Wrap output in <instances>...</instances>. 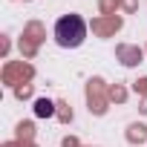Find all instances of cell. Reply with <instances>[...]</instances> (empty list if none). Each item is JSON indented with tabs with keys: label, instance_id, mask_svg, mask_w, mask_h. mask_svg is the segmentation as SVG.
I'll list each match as a JSON object with an SVG mask.
<instances>
[{
	"label": "cell",
	"instance_id": "6da1fadb",
	"mask_svg": "<svg viewBox=\"0 0 147 147\" xmlns=\"http://www.w3.org/2000/svg\"><path fill=\"white\" fill-rule=\"evenodd\" d=\"M84 38H87V23H84L81 15H63V18L55 23V40H58V46H63V49L81 46Z\"/></svg>",
	"mask_w": 147,
	"mask_h": 147
},
{
	"label": "cell",
	"instance_id": "7a4b0ae2",
	"mask_svg": "<svg viewBox=\"0 0 147 147\" xmlns=\"http://www.w3.org/2000/svg\"><path fill=\"white\" fill-rule=\"evenodd\" d=\"M87 107L92 115H104L110 107V90L101 78H90L87 81Z\"/></svg>",
	"mask_w": 147,
	"mask_h": 147
},
{
	"label": "cell",
	"instance_id": "3957f363",
	"mask_svg": "<svg viewBox=\"0 0 147 147\" xmlns=\"http://www.w3.org/2000/svg\"><path fill=\"white\" fill-rule=\"evenodd\" d=\"M32 78H35V69L26 61H9L3 66V72H0V81L6 87H20V84H29Z\"/></svg>",
	"mask_w": 147,
	"mask_h": 147
},
{
	"label": "cell",
	"instance_id": "277c9868",
	"mask_svg": "<svg viewBox=\"0 0 147 147\" xmlns=\"http://www.w3.org/2000/svg\"><path fill=\"white\" fill-rule=\"evenodd\" d=\"M46 38V29H43V23L40 20H29L26 26H23V38H20V55L29 61V58H35L38 55V46H40V40Z\"/></svg>",
	"mask_w": 147,
	"mask_h": 147
},
{
	"label": "cell",
	"instance_id": "5b68a950",
	"mask_svg": "<svg viewBox=\"0 0 147 147\" xmlns=\"http://www.w3.org/2000/svg\"><path fill=\"white\" fill-rule=\"evenodd\" d=\"M124 26V20L118 18V15H110V18H95L92 23H90V29H92V35H98V38H110V35H115L118 29Z\"/></svg>",
	"mask_w": 147,
	"mask_h": 147
},
{
	"label": "cell",
	"instance_id": "8992f818",
	"mask_svg": "<svg viewBox=\"0 0 147 147\" xmlns=\"http://www.w3.org/2000/svg\"><path fill=\"white\" fill-rule=\"evenodd\" d=\"M115 58H118L124 66H138L141 58H144V52H141L138 46H133V43H118V46H115Z\"/></svg>",
	"mask_w": 147,
	"mask_h": 147
},
{
	"label": "cell",
	"instance_id": "52a82bcc",
	"mask_svg": "<svg viewBox=\"0 0 147 147\" xmlns=\"http://www.w3.org/2000/svg\"><path fill=\"white\" fill-rule=\"evenodd\" d=\"M127 141H130V144H141V141H147V127L138 124V121L130 124V127H127Z\"/></svg>",
	"mask_w": 147,
	"mask_h": 147
},
{
	"label": "cell",
	"instance_id": "ba28073f",
	"mask_svg": "<svg viewBox=\"0 0 147 147\" xmlns=\"http://www.w3.org/2000/svg\"><path fill=\"white\" fill-rule=\"evenodd\" d=\"M15 136H18V141H20V144H29V141H35V124H32V121H20Z\"/></svg>",
	"mask_w": 147,
	"mask_h": 147
},
{
	"label": "cell",
	"instance_id": "9c48e42d",
	"mask_svg": "<svg viewBox=\"0 0 147 147\" xmlns=\"http://www.w3.org/2000/svg\"><path fill=\"white\" fill-rule=\"evenodd\" d=\"M35 115H38V118H49V115H55V104L46 101V98H38V101H35Z\"/></svg>",
	"mask_w": 147,
	"mask_h": 147
},
{
	"label": "cell",
	"instance_id": "30bf717a",
	"mask_svg": "<svg viewBox=\"0 0 147 147\" xmlns=\"http://www.w3.org/2000/svg\"><path fill=\"white\" fill-rule=\"evenodd\" d=\"M55 115H58L63 124H69V121H72V107H69L66 101H55Z\"/></svg>",
	"mask_w": 147,
	"mask_h": 147
},
{
	"label": "cell",
	"instance_id": "8fae6325",
	"mask_svg": "<svg viewBox=\"0 0 147 147\" xmlns=\"http://www.w3.org/2000/svg\"><path fill=\"white\" fill-rule=\"evenodd\" d=\"M110 101H115V104H124V101H127V90H124L121 84H113V87H110Z\"/></svg>",
	"mask_w": 147,
	"mask_h": 147
},
{
	"label": "cell",
	"instance_id": "7c38bea8",
	"mask_svg": "<svg viewBox=\"0 0 147 147\" xmlns=\"http://www.w3.org/2000/svg\"><path fill=\"white\" fill-rule=\"evenodd\" d=\"M118 3H121V0H101V15L104 18H110V15H115V9H118Z\"/></svg>",
	"mask_w": 147,
	"mask_h": 147
},
{
	"label": "cell",
	"instance_id": "4fadbf2b",
	"mask_svg": "<svg viewBox=\"0 0 147 147\" xmlns=\"http://www.w3.org/2000/svg\"><path fill=\"white\" fill-rule=\"evenodd\" d=\"M15 95L23 101V98H32V84H20V87H15Z\"/></svg>",
	"mask_w": 147,
	"mask_h": 147
},
{
	"label": "cell",
	"instance_id": "5bb4252c",
	"mask_svg": "<svg viewBox=\"0 0 147 147\" xmlns=\"http://www.w3.org/2000/svg\"><path fill=\"white\" fill-rule=\"evenodd\" d=\"M121 9H124L127 15H133V12L138 9V0H121Z\"/></svg>",
	"mask_w": 147,
	"mask_h": 147
},
{
	"label": "cell",
	"instance_id": "9a60e30c",
	"mask_svg": "<svg viewBox=\"0 0 147 147\" xmlns=\"http://www.w3.org/2000/svg\"><path fill=\"white\" fill-rule=\"evenodd\" d=\"M133 87H136V92H138V95H141V98H144V95H147V78H138V81H136V84H133Z\"/></svg>",
	"mask_w": 147,
	"mask_h": 147
},
{
	"label": "cell",
	"instance_id": "2e32d148",
	"mask_svg": "<svg viewBox=\"0 0 147 147\" xmlns=\"http://www.w3.org/2000/svg\"><path fill=\"white\" fill-rule=\"evenodd\" d=\"M63 147H81V141H78L75 136H66V138H63Z\"/></svg>",
	"mask_w": 147,
	"mask_h": 147
},
{
	"label": "cell",
	"instance_id": "e0dca14e",
	"mask_svg": "<svg viewBox=\"0 0 147 147\" xmlns=\"http://www.w3.org/2000/svg\"><path fill=\"white\" fill-rule=\"evenodd\" d=\"M0 52H3V55H9V40H6V38L0 40Z\"/></svg>",
	"mask_w": 147,
	"mask_h": 147
},
{
	"label": "cell",
	"instance_id": "ac0fdd59",
	"mask_svg": "<svg viewBox=\"0 0 147 147\" xmlns=\"http://www.w3.org/2000/svg\"><path fill=\"white\" fill-rule=\"evenodd\" d=\"M138 110H141V113H147V95H144V98L138 101Z\"/></svg>",
	"mask_w": 147,
	"mask_h": 147
},
{
	"label": "cell",
	"instance_id": "d6986e66",
	"mask_svg": "<svg viewBox=\"0 0 147 147\" xmlns=\"http://www.w3.org/2000/svg\"><path fill=\"white\" fill-rule=\"evenodd\" d=\"M3 147H23V144H20V141H6Z\"/></svg>",
	"mask_w": 147,
	"mask_h": 147
},
{
	"label": "cell",
	"instance_id": "ffe728a7",
	"mask_svg": "<svg viewBox=\"0 0 147 147\" xmlns=\"http://www.w3.org/2000/svg\"><path fill=\"white\" fill-rule=\"evenodd\" d=\"M23 147H38V144H35V141H29V144H23Z\"/></svg>",
	"mask_w": 147,
	"mask_h": 147
}]
</instances>
